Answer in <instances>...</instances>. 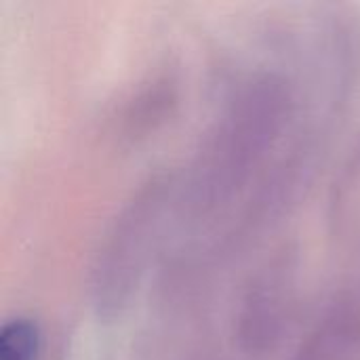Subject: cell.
<instances>
[{"label": "cell", "instance_id": "obj_1", "mask_svg": "<svg viewBox=\"0 0 360 360\" xmlns=\"http://www.w3.org/2000/svg\"><path fill=\"white\" fill-rule=\"evenodd\" d=\"M40 354V331L27 319H13L0 331V360H36Z\"/></svg>", "mask_w": 360, "mask_h": 360}]
</instances>
